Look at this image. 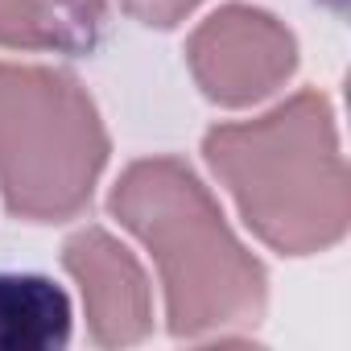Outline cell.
Instances as JSON below:
<instances>
[{
	"label": "cell",
	"instance_id": "4",
	"mask_svg": "<svg viewBox=\"0 0 351 351\" xmlns=\"http://www.w3.org/2000/svg\"><path fill=\"white\" fill-rule=\"evenodd\" d=\"M186 62L211 104L248 108L293 75L298 42L277 17L248 5H228L191 34Z\"/></svg>",
	"mask_w": 351,
	"mask_h": 351
},
{
	"label": "cell",
	"instance_id": "7",
	"mask_svg": "<svg viewBox=\"0 0 351 351\" xmlns=\"http://www.w3.org/2000/svg\"><path fill=\"white\" fill-rule=\"evenodd\" d=\"M71 330V293L54 277L0 269V351H62Z\"/></svg>",
	"mask_w": 351,
	"mask_h": 351
},
{
	"label": "cell",
	"instance_id": "3",
	"mask_svg": "<svg viewBox=\"0 0 351 351\" xmlns=\"http://www.w3.org/2000/svg\"><path fill=\"white\" fill-rule=\"evenodd\" d=\"M91 95L54 66L0 62V195L29 223L75 219L108 165Z\"/></svg>",
	"mask_w": 351,
	"mask_h": 351
},
{
	"label": "cell",
	"instance_id": "5",
	"mask_svg": "<svg viewBox=\"0 0 351 351\" xmlns=\"http://www.w3.org/2000/svg\"><path fill=\"white\" fill-rule=\"evenodd\" d=\"M62 269L75 277L95 347H136L153 335V289L136 256L104 228H83L62 244Z\"/></svg>",
	"mask_w": 351,
	"mask_h": 351
},
{
	"label": "cell",
	"instance_id": "6",
	"mask_svg": "<svg viewBox=\"0 0 351 351\" xmlns=\"http://www.w3.org/2000/svg\"><path fill=\"white\" fill-rule=\"evenodd\" d=\"M104 21V0H0V46L42 54H91Z\"/></svg>",
	"mask_w": 351,
	"mask_h": 351
},
{
	"label": "cell",
	"instance_id": "8",
	"mask_svg": "<svg viewBox=\"0 0 351 351\" xmlns=\"http://www.w3.org/2000/svg\"><path fill=\"white\" fill-rule=\"evenodd\" d=\"M124 13L136 17L141 25H157V29H169V25H178L199 0H120Z\"/></svg>",
	"mask_w": 351,
	"mask_h": 351
},
{
	"label": "cell",
	"instance_id": "2",
	"mask_svg": "<svg viewBox=\"0 0 351 351\" xmlns=\"http://www.w3.org/2000/svg\"><path fill=\"white\" fill-rule=\"evenodd\" d=\"M207 165L244 223L285 256L326 252L347 232V169L326 95L298 91L281 108L203 136Z\"/></svg>",
	"mask_w": 351,
	"mask_h": 351
},
{
	"label": "cell",
	"instance_id": "1",
	"mask_svg": "<svg viewBox=\"0 0 351 351\" xmlns=\"http://www.w3.org/2000/svg\"><path fill=\"white\" fill-rule=\"evenodd\" d=\"M112 215L153 256L173 339H244L269 306L265 265L236 240L211 191L178 157L132 161L112 186Z\"/></svg>",
	"mask_w": 351,
	"mask_h": 351
}]
</instances>
